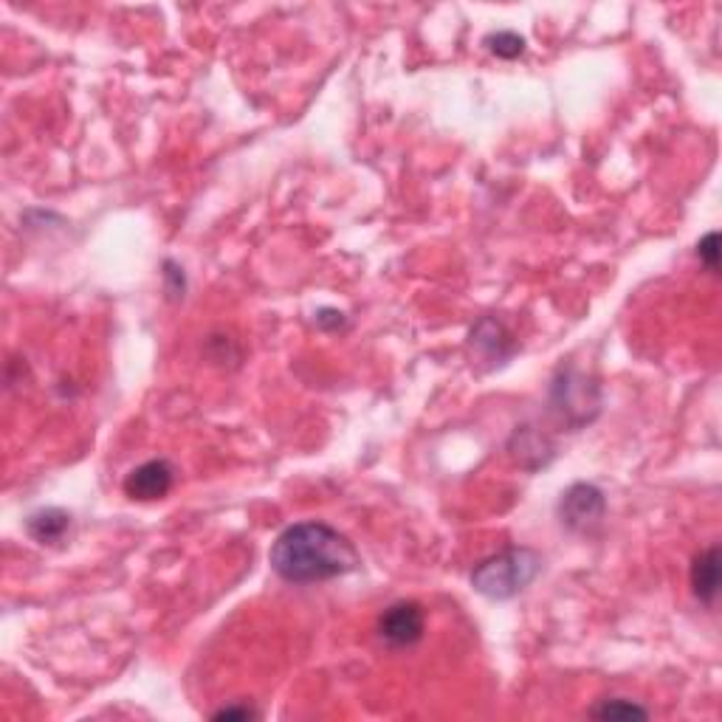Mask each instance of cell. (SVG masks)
Masks as SVG:
<instances>
[{
	"label": "cell",
	"mask_w": 722,
	"mask_h": 722,
	"mask_svg": "<svg viewBox=\"0 0 722 722\" xmlns=\"http://www.w3.org/2000/svg\"><path fill=\"white\" fill-rule=\"evenodd\" d=\"M268 562L288 585L341 579L361 565L353 542L327 522H297L286 528L274 539Z\"/></svg>",
	"instance_id": "6da1fadb"
},
{
	"label": "cell",
	"mask_w": 722,
	"mask_h": 722,
	"mask_svg": "<svg viewBox=\"0 0 722 722\" xmlns=\"http://www.w3.org/2000/svg\"><path fill=\"white\" fill-rule=\"evenodd\" d=\"M542 570V556L531 547H508L471 570V587L491 601L517 599Z\"/></svg>",
	"instance_id": "7a4b0ae2"
},
{
	"label": "cell",
	"mask_w": 722,
	"mask_h": 722,
	"mask_svg": "<svg viewBox=\"0 0 722 722\" xmlns=\"http://www.w3.org/2000/svg\"><path fill=\"white\" fill-rule=\"evenodd\" d=\"M601 409V387L590 375L579 370H562L551 387V412L553 418L570 432L581 430L593 421Z\"/></svg>",
	"instance_id": "3957f363"
},
{
	"label": "cell",
	"mask_w": 722,
	"mask_h": 722,
	"mask_svg": "<svg viewBox=\"0 0 722 722\" xmlns=\"http://www.w3.org/2000/svg\"><path fill=\"white\" fill-rule=\"evenodd\" d=\"M559 522L573 533H593L606 514L604 491L593 483H573L559 500Z\"/></svg>",
	"instance_id": "277c9868"
},
{
	"label": "cell",
	"mask_w": 722,
	"mask_h": 722,
	"mask_svg": "<svg viewBox=\"0 0 722 722\" xmlns=\"http://www.w3.org/2000/svg\"><path fill=\"white\" fill-rule=\"evenodd\" d=\"M423 629H426V615L416 601H398L378 618V638L393 649L416 647L423 638Z\"/></svg>",
	"instance_id": "5b68a950"
},
{
	"label": "cell",
	"mask_w": 722,
	"mask_h": 722,
	"mask_svg": "<svg viewBox=\"0 0 722 722\" xmlns=\"http://www.w3.org/2000/svg\"><path fill=\"white\" fill-rule=\"evenodd\" d=\"M176 483V469H172L170 460H147V464L136 466L124 478V494L130 500H142V503H151V500L167 497Z\"/></svg>",
	"instance_id": "8992f818"
},
{
	"label": "cell",
	"mask_w": 722,
	"mask_h": 722,
	"mask_svg": "<svg viewBox=\"0 0 722 722\" xmlns=\"http://www.w3.org/2000/svg\"><path fill=\"white\" fill-rule=\"evenodd\" d=\"M469 345L480 359L489 361L491 368L505 364V361L514 356V350H517L512 334H508L503 322H497L494 316H485V320H480L478 325L471 327Z\"/></svg>",
	"instance_id": "52a82bcc"
},
{
	"label": "cell",
	"mask_w": 722,
	"mask_h": 722,
	"mask_svg": "<svg viewBox=\"0 0 722 722\" xmlns=\"http://www.w3.org/2000/svg\"><path fill=\"white\" fill-rule=\"evenodd\" d=\"M508 452L525 469H539V466L551 464V457L556 455L553 443L547 441V435L537 426H517V432L508 441Z\"/></svg>",
	"instance_id": "ba28073f"
},
{
	"label": "cell",
	"mask_w": 722,
	"mask_h": 722,
	"mask_svg": "<svg viewBox=\"0 0 722 722\" xmlns=\"http://www.w3.org/2000/svg\"><path fill=\"white\" fill-rule=\"evenodd\" d=\"M691 593L697 601H702L706 606H711L720 593V547L711 545L706 551H700L691 562Z\"/></svg>",
	"instance_id": "9c48e42d"
},
{
	"label": "cell",
	"mask_w": 722,
	"mask_h": 722,
	"mask_svg": "<svg viewBox=\"0 0 722 722\" xmlns=\"http://www.w3.org/2000/svg\"><path fill=\"white\" fill-rule=\"evenodd\" d=\"M26 531L40 545H57L71 531V514L62 508H40L26 519Z\"/></svg>",
	"instance_id": "30bf717a"
},
{
	"label": "cell",
	"mask_w": 722,
	"mask_h": 722,
	"mask_svg": "<svg viewBox=\"0 0 722 722\" xmlns=\"http://www.w3.org/2000/svg\"><path fill=\"white\" fill-rule=\"evenodd\" d=\"M590 714L599 717V720H635V717L643 720V717H649V711L638 706V702L627 700V697H606Z\"/></svg>",
	"instance_id": "8fae6325"
},
{
	"label": "cell",
	"mask_w": 722,
	"mask_h": 722,
	"mask_svg": "<svg viewBox=\"0 0 722 722\" xmlns=\"http://www.w3.org/2000/svg\"><path fill=\"white\" fill-rule=\"evenodd\" d=\"M485 46L491 55L503 57V60H517L525 51V37H519L517 32H497V35L485 37Z\"/></svg>",
	"instance_id": "7c38bea8"
},
{
	"label": "cell",
	"mask_w": 722,
	"mask_h": 722,
	"mask_svg": "<svg viewBox=\"0 0 722 722\" xmlns=\"http://www.w3.org/2000/svg\"><path fill=\"white\" fill-rule=\"evenodd\" d=\"M697 257L706 263L709 272H717V268H720V234L717 232L706 234V238L697 243Z\"/></svg>",
	"instance_id": "4fadbf2b"
},
{
	"label": "cell",
	"mask_w": 722,
	"mask_h": 722,
	"mask_svg": "<svg viewBox=\"0 0 722 722\" xmlns=\"http://www.w3.org/2000/svg\"><path fill=\"white\" fill-rule=\"evenodd\" d=\"M164 268H167V272H164L167 282H172V286L167 288V293H170V297H184V274H181V268H176V263H170V260L164 263Z\"/></svg>",
	"instance_id": "5bb4252c"
},
{
	"label": "cell",
	"mask_w": 722,
	"mask_h": 722,
	"mask_svg": "<svg viewBox=\"0 0 722 722\" xmlns=\"http://www.w3.org/2000/svg\"><path fill=\"white\" fill-rule=\"evenodd\" d=\"M257 711L252 706H226V709L215 711V720H252Z\"/></svg>",
	"instance_id": "9a60e30c"
}]
</instances>
